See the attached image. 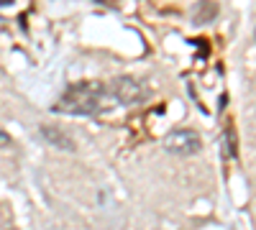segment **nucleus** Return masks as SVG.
<instances>
[{"mask_svg":"<svg viewBox=\"0 0 256 230\" xmlns=\"http://www.w3.org/2000/svg\"><path fill=\"white\" fill-rule=\"evenodd\" d=\"M105 100L108 90L102 87V82H74L59 97L54 110L67 115H95L105 108Z\"/></svg>","mask_w":256,"mask_h":230,"instance_id":"nucleus-1","label":"nucleus"},{"mask_svg":"<svg viewBox=\"0 0 256 230\" xmlns=\"http://www.w3.org/2000/svg\"><path fill=\"white\" fill-rule=\"evenodd\" d=\"M202 149L200 136L192 128H174L164 136V151L177 154V156H192Z\"/></svg>","mask_w":256,"mask_h":230,"instance_id":"nucleus-2","label":"nucleus"},{"mask_svg":"<svg viewBox=\"0 0 256 230\" xmlns=\"http://www.w3.org/2000/svg\"><path fill=\"white\" fill-rule=\"evenodd\" d=\"M144 95H146L144 92V85H141L136 77L123 74V77H116L110 82V97L116 102H120V105H136V102L144 100Z\"/></svg>","mask_w":256,"mask_h":230,"instance_id":"nucleus-3","label":"nucleus"},{"mask_svg":"<svg viewBox=\"0 0 256 230\" xmlns=\"http://www.w3.org/2000/svg\"><path fill=\"white\" fill-rule=\"evenodd\" d=\"M38 133L44 136L52 146H56V149H64V151H74V149H77L74 141H72V136L64 133L62 128H56V125H41Z\"/></svg>","mask_w":256,"mask_h":230,"instance_id":"nucleus-4","label":"nucleus"},{"mask_svg":"<svg viewBox=\"0 0 256 230\" xmlns=\"http://www.w3.org/2000/svg\"><path fill=\"white\" fill-rule=\"evenodd\" d=\"M216 15H218V3H198L195 13H192V23H195V26L210 23Z\"/></svg>","mask_w":256,"mask_h":230,"instance_id":"nucleus-5","label":"nucleus"},{"mask_svg":"<svg viewBox=\"0 0 256 230\" xmlns=\"http://www.w3.org/2000/svg\"><path fill=\"white\" fill-rule=\"evenodd\" d=\"M238 149H236V136H233V128L228 125V156H236Z\"/></svg>","mask_w":256,"mask_h":230,"instance_id":"nucleus-6","label":"nucleus"},{"mask_svg":"<svg viewBox=\"0 0 256 230\" xmlns=\"http://www.w3.org/2000/svg\"><path fill=\"white\" fill-rule=\"evenodd\" d=\"M0 143H10V138H8V133H3V131H0Z\"/></svg>","mask_w":256,"mask_h":230,"instance_id":"nucleus-7","label":"nucleus"},{"mask_svg":"<svg viewBox=\"0 0 256 230\" xmlns=\"http://www.w3.org/2000/svg\"><path fill=\"white\" fill-rule=\"evenodd\" d=\"M8 230H18V228H8Z\"/></svg>","mask_w":256,"mask_h":230,"instance_id":"nucleus-8","label":"nucleus"}]
</instances>
